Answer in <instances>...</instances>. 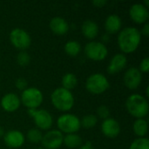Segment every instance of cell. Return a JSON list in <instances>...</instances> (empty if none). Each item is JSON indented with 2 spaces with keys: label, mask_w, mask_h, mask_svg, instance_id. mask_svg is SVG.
<instances>
[{
  "label": "cell",
  "mask_w": 149,
  "mask_h": 149,
  "mask_svg": "<svg viewBox=\"0 0 149 149\" xmlns=\"http://www.w3.org/2000/svg\"><path fill=\"white\" fill-rule=\"evenodd\" d=\"M141 40V34L140 31L133 26L121 29L117 37L118 46L123 54L134 52L138 49Z\"/></svg>",
  "instance_id": "1"
},
{
  "label": "cell",
  "mask_w": 149,
  "mask_h": 149,
  "mask_svg": "<svg viewBox=\"0 0 149 149\" xmlns=\"http://www.w3.org/2000/svg\"><path fill=\"white\" fill-rule=\"evenodd\" d=\"M125 106L128 113L136 119H144L148 114V101L146 97L139 93H133L128 96Z\"/></svg>",
  "instance_id": "2"
},
{
  "label": "cell",
  "mask_w": 149,
  "mask_h": 149,
  "mask_svg": "<svg viewBox=\"0 0 149 149\" xmlns=\"http://www.w3.org/2000/svg\"><path fill=\"white\" fill-rule=\"evenodd\" d=\"M51 101L53 107L58 111L67 112L73 107L75 100L71 91L63 87H58L52 93Z\"/></svg>",
  "instance_id": "3"
},
{
  "label": "cell",
  "mask_w": 149,
  "mask_h": 149,
  "mask_svg": "<svg viewBox=\"0 0 149 149\" xmlns=\"http://www.w3.org/2000/svg\"><path fill=\"white\" fill-rule=\"evenodd\" d=\"M110 87L107 78L100 72L91 74L86 81V88L92 94H101Z\"/></svg>",
  "instance_id": "4"
},
{
  "label": "cell",
  "mask_w": 149,
  "mask_h": 149,
  "mask_svg": "<svg viewBox=\"0 0 149 149\" xmlns=\"http://www.w3.org/2000/svg\"><path fill=\"white\" fill-rule=\"evenodd\" d=\"M57 127L62 134H76L81 128L80 120L75 114L64 113L58 118Z\"/></svg>",
  "instance_id": "5"
},
{
  "label": "cell",
  "mask_w": 149,
  "mask_h": 149,
  "mask_svg": "<svg viewBox=\"0 0 149 149\" xmlns=\"http://www.w3.org/2000/svg\"><path fill=\"white\" fill-rule=\"evenodd\" d=\"M43 93L37 87H27L21 93V103L28 109H37L43 103Z\"/></svg>",
  "instance_id": "6"
},
{
  "label": "cell",
  "mask_w": 149,
  "mask_h": 149,
  "mask_svg": "<svg viewBox=\"0 0 149 149\" xmlns=\"http://www.w3.org/2000/svg\"><path fill=\"white\" fill-rule=\"evenodd\" d=\"M27 113L29 116L33 118V121L38 129L48 131L53 123L52 114L45 109H28Z\"/></svg>",
  "instance_id": "7"
},
{
  "label": "cell",
  "mask_w": 149,
  "mask_h": 149,
  "mask_svg": "<svg viewBox=\"0 0 149 149\" xmlns=\"http://www.w3.org/2000/svg\"><path fill=\"white\" fill-rule=\"evenodd\" d=\"M86 56L93 61H102L108 54V50L106 45L100 41L88 42L84 48Z\"/></svg>",
  "instance_id": "8"
},
{
  "label": "cell",
  "mask_w": 149,
  "mask_h": 149,
  "mask_svg": "<svg viewBox=\"0 0 149 149\" xmlns=\"http://www.w3.org/2000/svg\"><path fill=\"white\" fill-rule=\"evenodd\" d=\"M10 41L11 45L19 51H25L31 44L30 34L21 28H15L10 31Z\"/></svg>",
  "instance_id": "9"
},
{
  "label": "cell",
  "mask_w": 149,
  "mask_h": 149,
  "mask_svg": "<svg viewBox=\"0 0 149 149\" xmlns=\"http://www.w3.org/2000/svg\"><path fill=\"white\" fill-rule=\"evenodd\" d=\"M64 134L58 129L48 130L41 141L42 146L45 149H58L63 145Z\"/></svg>",
  "instance_id": "10"
},
{
  "label": "cell",
  "mask_w": 149,
  "mask_h": 149,
  "mask_svg": "<svg viewBox=\"0 0 149 149\" xmlns=\"http://www.w3.org/2000/svg\"><path fill=\"white\" fill-rule=\"evenodd\" d=\"M125 86L130 90L137 89L142 81V73L137 67L128 68L123 77Z\"/></svg>",
  "instance_id": "11"
},
{
  "label": "cell",
  "mask_w": 149,
  "mask_h": 149,
  "mask_svg": "<svg viewBox=\"0 0 149 149\" xmlns=\"http://www.w3.org/2000/svg\"><path fill=\"white\" fill-rule=\"evenodd\" d=\"M129 16L136 24H145L149 18L148 8L143 3H134L129 9Z\"/></svg>",
  "instance_id": "12"
},
{
  "label": "cell",
  "mask_w": 149,
  "mask_h": 149,
  "mask_svg": "<svg viewBox=\"0 0 149 149\" xmlns=\"http://www.w3.org/2000/svg\"><path fill=\"white\" fill-rule=\"evenodd\" d=\"M3 141L5 145L10 148H19L24 145L25 137L24 134L18 130H10L4 134Z\"/></svg>",
  "instance_id": "13"
},
{
  "label": "cell",
  "mask_w": 149,
  "mask_h": 149,
  "mask_svg": "<svg viewBox=\"0 0 149 149\" xmlns=\"http://www.w3.org/2000/svg\"><path fill=\"white\" fill-rule=\"evenodd\" d=\"M101 132L107 138H116L120 133V125L116 120L107 118L101 123Z\"/></svg>",
  "instance_id": "14"
},
{
  "label": "cell",
  "mask_w": 149,
  "mask_h": 149,
  "mask_svg": "<svg viewBox=\"0 0 149 149\" xmlns=\"http://www.w3.org/2000/svg\"><path fill=\"white\" fill-rule=\"evenodd\" d=\"M0 104H1L2 108L5 112L13 113L19 108L21 105V100H20V98L16 93H9L3 96V98L1 99Z\"/></svg>",
  "instance_id": "15"
},
{
  "label": "cell",
  "mask_w": 149,
  "mask_h": 149,
  "mask_svg": "<svg viewBox=\"0 0 149 149\" xmlns=\"http://www.w3.org/2000/svg\"><path fill=\"white\" fill-rule=\"evenodd\" d=\"M127 64V58L123 53L115 54L110 60L107 66V72L110 74H116L123 71Z\"/></svg>",
  "instance_id": "16"
},
{
  "label": "cell",
  "mask_w": 149,
  "mask_h": 149,
  "mask_svg": "<svg viewBox=\"0 0 149 149\" xmlns=\"http://www.w3.org/2000/svg\"><path fill=\"white\" fill-rule=\"evenodd\" d=\"M50 30L56 35L62 36L68 32L69 24L68 22L61 17H54L51 19L49 23Z\"/></svg>",
  "instance_id": "17"
},
{
  "label": "cell",
  "mask_w": 149,
  "mask_h": 149,
  "mask_svg": "<svg viewBox=\"0 0 149 149\" xmlns=\"http://www.w3.org/2000/svg\"><path fill=\"white\" fill-rule=\"evenodd\" d=\"M122 25V20L120 17V16L116 14H111L109 15L105 21V30L109 34H115L117 32H120L121 30Z\"/></svg>",
  "instance_id": "18"
},
{
  "label": "cell",
  "mask_w": 149,
  "mask_h": 149,
  "mask_svg": "<svg viewBox=\"0 0 149 149\" xmlns=\"http://www.w3.org/2000/svg\"><path fill=\"white\" fill-rule=\"evenodd\" d=\"M81 31L86 38L93 39L99 34V26L93 20L87 19L83 22L81 25Z\"/></svg>",
  "instance_id": "19"
},
{
  "label": "cell",
  "mask_w": 149,
  "mask_h": 149,
  "mask_svg": "<svg viewBox=\"0 0 149 149\" xmlns=\"http://www.w3.org/2000/svg\"><path fill=\"white\" fill-rule=\"evenodd\" d=\"M148 129V121L145 119H136L133 124L134 134L138 136V138H143L147 135Z\"/></svg>",
  "instance_id": "20"
},
{
  "label": "cell",
  "mask_w": 149,
  "mask_h": 149,
  "mask_svg": "<svg viewBox=\"0 0 149 149\" xmlns=\"http://www.w3.org/2000/svg\"><path fill=\"white\" fill-rule=\"evenodd\" d=\"M63 144L68 148H79L82 146V138L77 134H68L64 135Z\"/></svg>",
  "instance_id": "21"
},
{
  "label": "cell",
  "mask_w": 149,
  "mask_h": 149,
  "mask_svg": "<svg viewBox=\"0 0 149 149\" xmlns=\"http://www.w3.org/2000/svg\"><path fill=\"white\" fill-rule=\"evenodd\" d=\"M65 53L70 57H77L81 52V45L76 40H69L64 46Z\"/></svg>",
  "instance_id": "22"
},
{
  "label": "cell",
  "mask_w": 149,
  "mask_h": 149,
  "mask_svg": "<svg viewBox=\"0 0 149 149\" xmlns=\"http://www.w3.org/2000/svg\"><path fill=\"white\" fill-rule=\"evenodd\" d=\"M61 84H62L61 87H63L68 91H71L76 87V86L78 84V79L74 73L68 72V73H65L62 77Z\"/></svg>",
  "instance_id": "23"
},
{
  "label": "cell",
  "mask_w": 149,
  "mask_h": 149,
  "mask_svg": "<svg viewBox=\"0 0 149 149\" xmlns=\"http://www.w3.org/2000/svg\"><path fill=\"white\" fill-rule=\"evenodd\" d=\"M97 123H98V118L94 114L85 115L80 120L81 127H84V128H86V129H90V128L94 127L97 125Z\"/></svg>",
  "instance_id": "24"
},
{
  "label": "cell",
  "mask_w": 149,
  "mask_h": 149,
  "mask_svg": "<svg viewBox=\"0 0 149 149\" xmlns=\"http://www.w3.org/2000/svg\"><path fill=\"white\" fill-rule=\"evenodd\" d=\"M42 138H43V134L38 128H31L26 134L27 141L31 143H33V144H37V143L41 142Z\"/></svg>",
  "instance_id": "25"
},
{
  "label": "cell",
  "mask_w": 149,
  "mask_h": 149,
  "mask_svg": "<svg viewBox=\"0 0 149 149\" xmlns=\"http://www.w3.org/2000/svg\"><path fill=\"white\" fill-rule=\"evenodd\" d=\"M129 149H149V140L147 137L137 138L131 143Z\"/></svg>",
  "instance_id": "26"
},
{
  "label": "cell",
  "mask_w": 149,
  "mask_h": 149,
  "mask_svg": "<svg viewBox=\"0 0 149 149\" xmlns=\"http://www.w3.org/2000/svg\"><path fill=\"white\" fill-rule=\"evenodd\" d=\"M31 61V56L26 51H20L17 56V63L20 66H26Z\"/></svg>",
  "instance_id": "27"
},
{
  "label": "cell",
  "mask_w": 149,
  "mask_h": 149,
  "mask_svg": "<svg viewBox=\"0 0 149 149\" xmlns=\"http://www.w3.org/2000/svg\"><path fill=\"white\" fill-rule=\"evenodd\" d=\"M97 118L99 119H102L103 120L107 119V118H110V110L109 108L105 106V105H101L98 108H97Z\"/></svg>",
  "instance_id": "28"
},
{
  "label": "cell",
  "mask_w": 149,
  "mask_h": 149,
  "mask_svg": "<svg viewBox=\"0 0 149 149\" xmlns=\"http://www.w3.org/2000/svg\"><path fill=\"white\" fill-rule=\"evenodd\" d=\"M140 70V72L141 73H148L149 72V58L146 57L144 58L141 63H140V66L138 68Z\"/></svg>",
  "instance_id": "29"
},
{
  "label": "cell",
  "mask_w": 149,
  "mask_h": 149,
  "mask_svg": "<svg viewBox=\"0 0 149 149\" xmlns=\"http://www.w3.org/2000/svg\"><path fill=\"white\" fill-rule=\"evenodd\" d=\"M27 81L24 78H18L16 81H15V86L20 90V91H24L27 88Z\"/></svg>",
  "instance_id": "30"
},
{
  "label": "cell",
  "mask_w": 149,
  "mask_h": 149,
  "mask_svg": "<svg viewBox=\"0 0 149 149\" xmlns=\"http://www.w3.org/2000/svg\"><path fill=\"white\" fill-rule=\"evenodd\" d=\"M140 32H141V36L143 35V36H145V37H148L149 36V24L148 23V22L144 24V25H143V27H142V29H141V31Z\"/></svg>",
  "instance_id": "31"
},
{
  "label": "cell",
  "mask_w": 149,
  "mask_h": 149,
  "mask_svg": "<svg viewBox=\"0 0 149 149\" xmlns=\"http://www.w3.org/2000/svg\"><path fill=\"white\" fill-rule=\"evenodd\" d=\"M93 5H95L96 7H99V8H101L103 7L107 2L106 0H96V1H93L92 2Z\"/></svg>",
  "instance_id": "32"
},
{
  "label": "cell",
  "mask_w": 149,
  "mask_h": 149,
  "mask_svg": "<svg viewBox=\"0 0 149 149\" xmlns=\"http://www.w3.org/2000/svg\"><path fill=\"white\" fill-rule=\"evenodd\" d=\"M78 149H93V148L91 142H86V144L82 145L80 148H79Z\"/></svg>",
  "instance_id": "33"
},
{
  "label": "cell",
  "mask_w": 149,
  "mask_h": 149,
  "mask_svg": "<svg viewBox=\"0 0 149 149\" xmlns=\"http://www.w3.org/2000/svg\"><path fill=\"white\" fill-rule=\"evenodd\" d=\"M4 134H5V132H4V129H3V127H0V137H3Z\"/></svg>",
  "instance_id": "34"
},
{
  "label": "cell",
  "mask_w": 149,
  "mask_h": 149,
  "mask_svg": "<svg viewBox=\"0 0 149 149\" xmlns=\"http://www.w3.org/2000/svg\"><path fill=\"white\" fill-rule=\"evenodd\" d=\"M149 97V86H148L147 88H146V98H148Z\"/></svg>",
  "instance_id": "35"
},
{
  "label": "cell",
  "mask_w": 149,
  "mask_h": 149,
  "mask_svg": "<svg viewBox=\"0 0 149 149\" xmlns=\"http://www.w3.org/2000/svg\"><path fill=\"white\" fill-rule=\"evenodd\" d=\"M37 149H45L44 148H37Z\"/></svg>",
  "instance_id": "36"
}]
</instances>
